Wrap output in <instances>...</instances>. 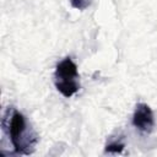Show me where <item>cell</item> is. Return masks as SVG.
Masks as SVG:
<instances>
[{"label": "cell", "mask_w": 157, "mask_h": 157, "mask_svg": "<svg viewBox=\"0 0 157 157\" xmlns=\"http://www.w3.org/2000/svg\"><path fill=\"white\" fill-rule=\"evenodd\" d=\"M80 75L76 64L71 58L59 61L54 71V85L56 90L66 98L72 97L80 90Z\"/></svg>", "instance_id": "obj_2"}, {"label": "cell", "mask_w": 157, "mask_h": 157, "mask_svg": "<svg viewBox=\"0 0 157 157\" xmlns=\"http://www.w3.org/2000/svg\"><path fill=\"white\" fill-rule=\"evenodd\" d=\"M1 128L16 155L27 156L33 153L39 137L21 112L13 107H7L2 115Z\"/></svg>", "instance_id": "obj_1"}, {"label": "cell", "mask_w": 157, "mask_h": 157, "mask_svg": "<svg viewBox=\"0 0 157 157\" xmlns=\"http://www.w3.org/2000/svg\"><path fill=\"white\" fill-rule=\"evenodd\" d=\"M70 1V5L76 9V10H80V11H83L86 10L87 7L91 6L92 4V0H69Z\"/></svg>", "instance_id": "obj_5"}, {"label": "cell", "mask_w": 157, "mask_h": 157, "mask_svg": "<svg viewBox=\"0 0 157 157\" xmlns=\"http://www.w3.org/2000/svg\"><path fill=\"white\" fill-rule=\"evenodd\" d=\"M124 147H125V145L121 141H119V140H112L110 142H108L105 145L104 151H105V153H121L123 150H124Z\"/></svg>", "instance_id": "obj_4"}, {"label": "cell", "mask_w": 157, "mask_h": 157, "mask_svg": "<svg viewBox=\"0 0 157 157\" xmlns=\"http://www.w3.org/2000/svg\"><path fill=\"white\" fill-rule=\"evenodd\" d=\"M131 121L139 131L144 134H150L155 128V117L151 107L146 103H137Z\"/></svg>", "instance_id": "obj_3"}]
</instances>
